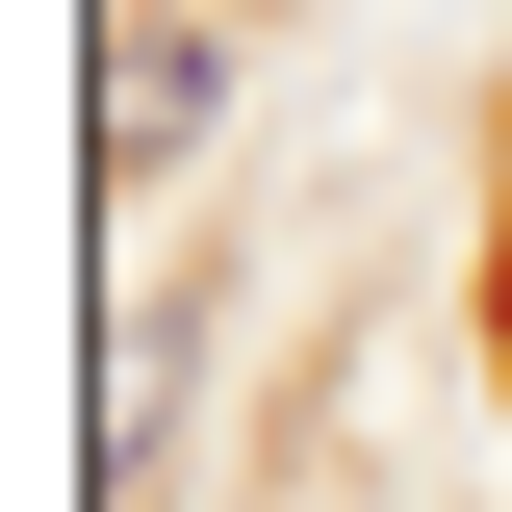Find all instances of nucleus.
I'll list each match as a JSON object with an SVG mask.
<instances>
[{
	"instance_id": "1",
	"label": "nucleus",
	"mask_w": 512,
	"mask_h": 512,
	"mask_svg": "<svg viewBox=\"0 0 512 512\" xmlns=\"http://www.w3.org/2000/svg\"><path fill=\"white\" fill-rule=\"evenodd\" d=\"M205 77H231L205 26H128V77H103V180H154V154H180V128H205Z\"/></svg>"
}]
</instances>
